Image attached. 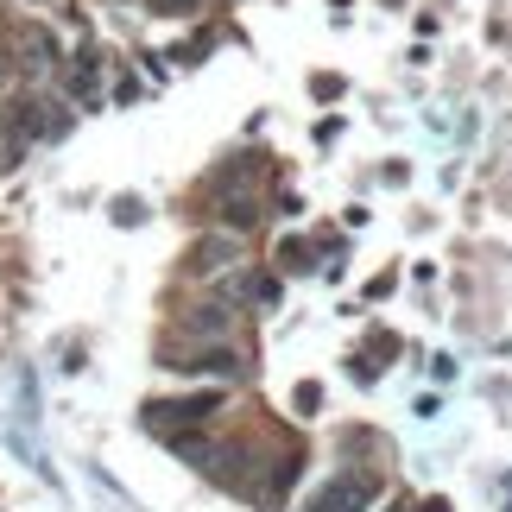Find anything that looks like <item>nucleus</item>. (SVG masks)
I'll return each mask as SVG.
<instances>
[{
	"mask_svg": "<svg viewBox=\"0 0 512 512\" xmlns=\"http://www.w3.org/2000/svg\"><path fill=\"white\" fill-rule=\"evenodd\" d=\"M171 367H190V373H241V354H228V348H209L203 361H171Z\"/></svg>",
	"mask_w": 512,
	"mask_h": 512,
	"instance_id": "4",
	"label": "nucleus"
},
{
	"mask_svg": "<svg viewBox=\"0 0 512 512\" xmlns=\"http://www.w3.org/2000/svg\"><path fill=\"white\" fill-rule=\"evenodd\" d=\"M361 500H373V481H342V487H329L317 500V512H354Z\"/></svg>",
	"mask_w": 512,
	"mask_h": 512,
	"instance_id": "2",
	"label": "nucleus"
},
{
	"mask_svg": "<svg viewBox=\"0 0 512 512\" xmlns=\"http://www.w3.org/2000/svg\"><path fill=\"white\" fill-rule=\"evenodd\" d=\"M228 323H234V310H228V304H203L196 317H184V329H190V336H203V342L228 336Z\"/></svg>",
	"mask_w": 512,
	"mask_h": 512,
	"instance_id": "1",
	"label": "nucleus"
},
{
	"mask_svg": "<svg viewBox=\"0 0 512 512\" xmlns=\"http://www.w3.org/2000/svg\"><path fill=\"white\" fill-rule=\"evenodd\" d=\"M228 253H234V241H228V234H215V241H203V247L190 253V272H196V279H203V272H215V266L228 260Z\"/></svg>",
	"mask_w": 512,
	"mask_h": 512,
	"instance_id": "3",
	"label": "nucleus"
},
{
	"mask_svg": "<svg viewBox=\"0 0 512 512\" xmlns=\"http://www.w3.org/2000/svg\"><path fill=\"white\" fill-rule=\"evenodd\" d=\"M152 7H159V13H196L203 0H152Z\"/></svg>",
	"mask_w": 512,
	"mask_h": 512,
	"instance_id": "5",
	"label": "nucleus"
}]
</instances>
